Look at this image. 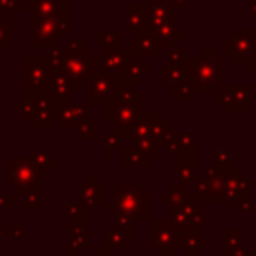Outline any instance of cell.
<instances>
[{"mask_svg":"<svg viewBox=\"0 0 256 256\" xmlns=\"http://www.w3.org/2000/svg\"><path fill=\"white\" fill-rule=\"evenodd\" d=\"M32 162L38 168V172L44 176V174L50 172V166H56L58 164V158H52L48 154V150H44V148H36L34 154H32Z\"/></svg>","mask_w":256,"mask_h":256,"instance_id":"4fadbf2b","label":"cell"},{"mask_svg":"<svg viewBox=\"0 0 256 256\" xmlns=\"http://www.w3.org/2000/svg\"><path fill=\"white\" fill-rule=\"evenodd\" d=\"M94 256H114V252H112V248H110V246H104V248L96 250V254H94Z\"/></svg>","mask_w":256,"mask_h":256,"instance_id":"f1b7e54d","label":"cell"},{"mask_svg":"<svg viewBox=\"0 0 256 256\" xmlns=\"http://www.w3.org/2000/svg\"><path fill=\"white\" fill-rule=\"evenodd\" d=\"M62 34H66V26L62 28V24L54 16L40 18V22H36V26H34V44L48 46V44L56 42L58 38H62Z\"/></svg>","mask_w":256,"mask_h":256,"instance_id":"8992f818","label":"cell"},{"mask_svg":"<svg viewBox=\"0 0 256 256\" xmlns=\"http://www.w3.org/2000/svg\"><path fill=\"white\" fill-rule=\"evenodd\" d=\"M86 244H88L86 232H74V234H70V240H68V254H70V256H76L82 248H86Z\"/></svg>","mask_w":256,"mask_h":256,"instance_id":"ac0fdd59","label":"cell"},{"mask_svg":"<svg viewBox=\"0 0 256 256\" xmlns=\"http://www.w3.org/2000/svg\"><path fill=\"white\" fill-rule=\"evenodd\" d=\"M0 238H8V228L2 220H0Z\"/></svg>","mask_w":256,"mask_h":256,"instance_id":"f546056e","label":"cell"},{"mask_svg":"<svg viewBox=\"0 0 256 256\" xmlns=\"http://www.w3.org/2000/svg\"><path fill=\"white\" fill-rule=\"evenodd\" d=\"M114 208H116L114 202H104V210H106V212H114Z\"/></svg>","mask_w":256,"mask_h":256,"instance_id":"4dcf8cb0","label":"cell"},{"mask_svg":"<svg viewBox=\"0 0 256 256\" xmlns=\"http://www.w3.org/2000/svg\"><path fill=\"white\" fill-rule=\"evenodd\" d=\"M4 174H6V184H10L16 192H26L34 186L40 184V172L34 166L32 158H14L8 156L4 160Z\"/></svg>","mask_w":256,"mask_h":256,"instance_id":"6da1fadb","label":"cell"},{"mask_svg":"<svg viewBox=\"0 0 256 256\" xmlns=\"http://www.w3.org/2000/svg\"><path fill=\"white\" fill-rule=\"evenodd\" d=\"M120 142H122V136H120L116 130H114V132H106V134H104V146H106L104 154H106V156H112L114 150L120 146Z\"/></svg>","mask_w":256,"mask_h":256,"instance_id":"ffe728a7","label":"cell"},{"mask_svg":"<svg viewBox=\"0 0 256 256\" xmlns=\"http://www.w3.org/2000/svg\"><path fill=\"white\" fill-rule=\"evenodd\" d=\"M60 72L78 84L88 82L92 76L102 72V60L100 58H88L86 54H66L64 64L60 66Z\"/></svg>","mask_w":256,"mask_h":256,"instance_id":"277c9868","label":"cell"},{"mask_svg":"<svg viewBox=\"0 0 256 256\" xmlns=\"http://www.w3.org/2000/svg\"><path fill=\"white\" fill-rule=\"evenodd\" d=\"M12 200H14L12 194L0 192V208H2V210H12Z\"/></svg>","mask_w":256,"mask_h":256,"instance_id":"4316f807","label":"cell"},{"mask_svg":"<svg viewBox=\"0 0 256 256\" xmlns=\"http://www.w3.org/2000/svg\"><path fill=\"white\" fill-rule=\"evenodd\" d=\"M78 88V82H74L72 78H68L66 74H62L60 70H56L52 74V80H50V86H48V92L58 98L60 102H66L68 96H72Z\"/></svg>","mask_w":256,"mask_h":256,"instance_id":"ba28073f","label":"cell"},{"mask_svg":"<svg viewBox=\"0 0 256 256\" xmlns=\"http://www.w3.org/2000/svg\"><path fill=\"white\" fill-rule=\"evenodd\" d=\"M122 164L124 166H138V164H148V158L132 144V146H126L122 150Z\"/></svg>","mask_w":256,"mask_h":256,"instance_id":"2e32d148","label":"cell"},{"mask_svg":"<svg viewBox=\"0 0 256 256\" xmlns=\"http://www.w3.org/2000/svg\"><path fill=\"white\" fill-rule=\"evenodd\" d=\"M86 116V104L76 102H60L56 112V124L62 130H72L78 126V122Z\"/></svg>","mask_w":256,"mask_h":256,"instance_id":"52a82bcc","label":"cell"},{"mask_svg":"<svg viewBox=\"0 0 256 256\" xmlns=\"http://www.w3.org/2000/svg\"><path fill=\"white\" fill-rule=\"evenodd\" d=\"M64 58H66V50L56 46V48H52V50L48 52V58H46V60H48V64H50L54 70H60V66L64 64Z\"/></svg>","mask_w":256,"mask_h":256,"instance_id":"603a6c76","label":"cell"},{"mask_svg":"<svg viewBox=\"0 0 256 256\" xmlns=\"http://www.w3.org/2000/svg\"><path fill=\"white\" fill-rule=\"evenodd\" d=\"M120 76L108 74V72H98L86 82V100L88 102H106L112 98L118 88H120Z\"/></svg>","mask_w":256,"mask_h":256,"instance_id":"5b68a950","label":"cell"},{"mask_svg":"<svg viewBox=\"0 0 256 256\" xmlns=\"http://www.w3.org/2000/svg\"><path fill=\"white\" fill-rule=\"evenodd\" d=\"M76 130H78V136H80V138H84V140H90V138H94V136H96V128H94L92 120H88L86 116L78 122Z\"/></svg>","mask_w":256,"mask_h":256,"instance_id":"7402d4cb","label":"cell"},{"mask_svg":"<svg viewBox=\"0 0 256 256\" xmlns=\"http://www.w3.org/2000/svg\"><path fill=\"white\" fill-rule=\"evenodd\" d=\"M96 38H98V46L106 48V52H108V50H116V48H120V44H122V34H120L118 30H114V32L98 30Z\"/></svg>","mask_w":256,"mask_h":256,"instance_id":"9a60e30c","label":"cell"},{"mask_svg":"<svg viewBox=\"0 0 256 256\" xmlns=\"http://www.w3.org/2000/svg\"><path fill=\"white\" fill-rule=\"evenodd\" d=\"M56 70L46 58H26L24 60V96L34 98L36 94L48 90L52 74Z\"/></svg>","mask_w":256,"mask_h":256,"instance_id":"3957f363","label":"cell"},{"mask_svg":"<svg viewBox=\"0 0 256 256\" xmlns=\"http://www.w3.org/2000/svg\"><path fill=\"white\" fill-rule=\"evenodd\" d=\"M114 218H116V226H120V228H126V230H130L132 228V222H134V218L132 216H128L126 212H122L120 208H114Z\"/></svg>","mask_w":256,"mask_h":256,"instance_id":"d4e9b609","label":"cell"},{"mask_svg":"<svg viewBox=\"0 0 256 256\" xmlns=\"http://www.w3.org/2000/svg\"><path fill=\"white\" fill-rule=\"evenodd\" d=\"M22 236V222L14 220L12 222V230H8V238H20Z\"/></svg>","mask_w":256,"mask_h":256,"instance_id":"83f0119b","label":"cell"},{"mask_svg":"<svg viewBox=\"0 0 256 256\" xmlns=\"http://www.w3.org/2000/svg\"><path fill=\"white\" fill-rule=\"evenodd\" d=\"M66 54H86V42L84 40H72L66 48Z\"/></svg>","mask_w":256,"mask_h":256,"instance_id":"484cf974","label":"cell"},{"mask_svg":"<svg viewBox=\"0 0 256 256\" xmlns=\"http://www.w3.org/2000/svg\"><path fill=\"white\" fill-rule=\"evenodd\" d=\"M132 50L138 54H144V56H152L154 54V38L134 32V48Z\"/></svg>","mask_w":256,"mask_h":256,"instance_id":"e0dca14e","label":"cell"},{"mask_svg":"<svg viewBox=\"0 0 256 256\" xmlns=\"http://www.w3.org/2000/svg\"><path fill=\"white\" fill-rule=\"evenodd\" d=\"M10 42H12L10 20H8V16H0V48L10 46Z\"/></svg>","mask_w":256,"mask_h":256,"instance_id":"44dd1931","label":"cell"},{"mask_svg":"<svg viewBox=\"0 0 256 256\" xmlns=\"http://www.w3.org/2000/svg\"><path fill=\"white\" fill-rule=\"evenodd\" d=\"M128 56H130V50H108L106 56H102V72H108V74H114V76H120L124 72V66L128 62Z\"/></svg>","mask_w":256,"mask_h":256,"instance_id":"9c48e42d","label":"cell"},{"mask_svg":"<svg viewBox=\"0 0 256 256\" xmlns=\"http://www.w3.org/2000/svg\"><path fill=\"white\" fill-rule=\"evenodd\" d=\"M114 198L116 208L132 216L134 220H148L150 216V198L140 190V186H114Z\"/></svg>","mask_w":256,"mask_h":256,"instance_id":"7a4b0ae2","label":"cell"},{"mask_svg":"<svg viewBox=\"0 0 256 256\" xmlns=\"http://www.w3.org/2000/svg\"><path fill=\"white\" fill-rule=\"evenodd\" d=\"M142 22H144V18L138 14V6L134 4V6L128 10V14H126V26H128L130 30H134V32H136V28H138V26H142Z\"/></svg>","mask_w":256,"mask_h":256,"instance_id":"cb8c5ba5","label":"cell"},{"mask_svg":"<svg viewBox=\"0 0 256 256\" xmlns=\"http://www.w3.org/2000/svg\"><path fill=\"white\" fill-rule=\"evenodd\" d=\"M174 240V228L168 226V222H154L152 224V246L166 250L168 244Z\"/></svg>","mask_w":256,"mask_h":256,"instance_id":"8fae6325","label":"cell"},{"mask_svg":"<svg viewBox=\"0 0 256 256\" xmlns=\"http://www.w3.org/2000/svg\"><path fill=\"white\" fill-rule=\"evenodd\" d=\"M106 246H110V248H130L132 246V234H130V230L120 228V226L110 228L108 230V236H106Z\"/></svg>","mask_w":256,"mask_h":256,"instance_id":"7c38bea8","label":"cell"},{"mask_svg":"<svg viewBox=\"0 0 256 256\" xmlns=\"http://www.w3.org/2000/svg\"><path fill=\"white\" fill-rule=\"evenodd\" d=\"M60 212H66L68 216H70V220H74V218H86V206L82 204V202H78V204H72V202H62L60 204Z\"/></svg>","mask_w":256,"mask_h":256,"instance_id":"d6986e66","label":"cell"},{"mask_svg":"<svg viewBox=\"0 0 256 256\" xmlns=\"http://www.w3.org/2000/svg\"><path fill=\"white\" fill-rule=\"evenodd\" d=\"M104 186L102 184H96V180L92 176H88L86 184H82L80 188V202L86 206V210H92L96 204L104 202Z\"/></svg>","mask_w":256,"mask_h":256,"instance_id":"30bf717a","label":"cell"},{"mask_svg":"<svg viewBox=\"0 0 256 256\" xmlns=\"http://www.w3.org/2000/svg\"><path fill=\"white\" fill-rule=\"evenodd\" d=\"M42 206V196H40V186H34L26 192H22V208L26 212H38Z\"/></svg>","mask_w":256,"mask_h":256,"instance_id":"5bb4252c","label":"cell"}]
</instances>
